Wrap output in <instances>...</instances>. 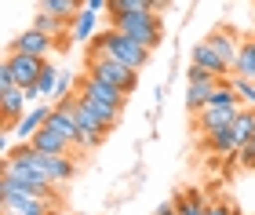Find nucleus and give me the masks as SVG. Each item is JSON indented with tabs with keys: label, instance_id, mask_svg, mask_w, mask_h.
Listing matches in <instances>:
<instances>
[{
	"label": "nucleus",
	"instance_id": "23",
	"mask_svg": "<svg viewBox=\"0 0 255 215\" xmlns=\"http://www.w3.org/2000/svg\"><path fill=\"white\" fill-rule=\"evenodd\" d=\"M175 208L182 212V215H208V201H204V194L201 190H186V194H179L175 197Z\"/></svg>",
	"mask_w": 255,
	"mask_h": 215
},
{
	"label": "nucleus",
	"instance_id": "22",
	"mask_svg": "<svg viewBox=\"0 0 255 215\" xmlns=\"http://www.w3.org/2000/svg\"><path fill=\"white\" fill-rule=\"evenodd\" d=\"M234 73H237V77H248V81H255V37H245V40H241V55H237Z\"/></svg>",
	"mask_w": 255,
	"mask_h": 215
},
{
	"label": "nucleus",
	"instance_id": "29",
	"mask_svg": "<svg viewBox=\"0 0 255 215\" xmlns=\"http://www.w3.org/2000/svg\"><path fill=\"white\" fill-rule=\"evenodd\" d=\"M88 11H95V15H102V11H110V0H84Z\"/></svg>",
	"mask_w": 255,
	"mask_h": 215
},
{
	"label": "nucleus",
	"instance_id": "5",
	"mask_svg": "<svg viewBox=\"0 0 255 215\" xmlns=\"http://www.w3.org/2000/svg\"><path fill=\"white\" fill-rule=\"evenodd\" d=\"M77 92L84 95V99H91V103H106L113 109H124V103H128V92H121L117 84L102 81V77H91V73H84L77 81Z\"/></svg>",
	"mask_w": 255,
	"mask_h": 215
},
{
	"label": "nucleus",
	"instance_id": "24",
	"mask_svg": "<svg viewBox=\"0 0 255 215\" xmlns=\"http://www.w3.org/2000/svg\"><path fill=\"white\" fill-rule=\"evenodd\" d=\"M77 81H80V77H77L73 70H62V73H59V84H55L51 103H62V99H69V95L77 92Z\"/></svg>",
	"mask_w": 255,
	"mask_h": 215
},
{
	"label": "nucleus",
	"instance_id": "7",
	"mask_svg": "<svg viewBox=\"0 0 255 215\" xmlns=\"http://www.w3.org/2000/svg\"><path fill=\"white\" fill-rule=\"evenodd\" d=\"M4 66L11 70L15 84L29 88V84H37V77H40V70H44V59H40V55H26V51H7V55H4Z\"/></svg>",
	"mask_w": 255,
	"mask_h": 215
},
{
	"label": "nucleus",
	"instance_id": "31",
	"mask_svg": "<svg viewBox=\"0 0 255 215\" xmlns=\"http://www.w3.org/2000/svg\"><path fill=\"white\" fill-rule=\"evenodd\" d=\"M234 215H241V212H234Z\"/></svg>",
	"mask_w": 255,
	"mask_h": 215
},
{
	"label": "nucleus",
	"instance_id": "20",
	"mask_svg": "<svg viewBox=\"0 0 255 215\" xmlns=\"http://www.w3.org/2000/svg\"><path fill=\"white\" fill-rule=\"evenodd\" d=\"M37 11H51L55 18L73 22L80 11H84V0H40V7H37Z\"/></svg>",
	"mask_w": 255,
	"mask_h": 215
},
{
	"label": "nucleus",
	"instance_id": "21",
	"mask_svg": "<svg viewBox=\"0 0 255 215\" xmlns=\"http://www.w3.org/2000/svg\"><path fill=\"white\" fill-rule=\"evenodd\" d=\"M33 29H40V33H48V37H66L69 33V22H62V18H55L51 11H37V15H33Z\"/></svg>",
	"mask_w": 255,
	"mask_h": 215
},
{
	"label": "nucleus",
	"instance_id": "28",
	"mask_svg": "<svg viewBox=\"0 0 255 215\" xmlns=\"http://www.w3.org/2000/svg\"><path fill=\"white\" fill-rule=\"evenodd\" d=\"M237 208L234 205H226V201H219V205H208V215H234Z\"/></svg>",
	"mask_w": 255,
	"mask_h": 215
},
{
	"label": "nucleus",
	"instance_id": "26",
	"mask_svg": "<svg viewBox=\"0 0 255 215\" xmlns=\"http://www.w3.org/2000/svg\"><path fill=\"white\" fill-rule=\"evenodd\" d=\"M230 81H234V88H237V95H241V103L245 106H255V81H248V77H230Z\"/></svg>",
	"mask_w": 255,
	"mask_h": 215
},
{
	"label": "nucleus",
	"instance_id": "11",
	"mask_svg": "<svg viewBox=\"0 0 255 215\" xmlns=\"http://www.w3.org/2000/svg\"><path fill=\"white\" fill-rule=\"evenodd\" d=\"M51 106L55 103H48V99H44V103H33L26 113H22V120L15 124V135H18V142H29L33 135H37L44 124H48V117H51Z\"/></svg>",
	"mask_w": 255,
	"mask_h": 215
},
{
	"label": "nucleus",
	"instance_id": "27",
	"mask_svg": "<svg viewBox=\"0 0 255 215\" xmlns=\"http://www.w3.org/2000/svg\"><path fill=\"white\" fill-rule=\"evenodd\" d=\"M237 164H241V168H255V135H252V139H248L245 146H241V153H237Z\"/></svg>",
	"mask_w": 255,
	"mask_h": 215
},
{
	"label": "nucleus",
	"instance_id": "3",
	"mask_svg": "<svg viewBox=\"0 0 255 215\" xmlns=\"http://www.w3.org/2000/svg\"><path fill=\"white\" fill-rule=\"evenodd\" d=\"M88 48H95V51H110L113 59H121V62H128V66H135V70H146L149 66V48H142L138 40H131V37H124L121 29H99L95 33V40L88 44Z\"/></svg>",
	"mask_w": 255,
	"mask_h": 215
},
{
	"label": "nucleus",
	"instance_id": "15",
	"mask_svg": "<svg viewBox=\"0 0 255 215\" xmlns=\"http://www.w3.org/2000/svg\"><path fill=\"white\" fill-rule=\"evenodd\" d=\"M204 146H208L212 153H219V157H237V153H241V142H237V135H234V124L208 131V135H204Z\"/></svg>",
	"mask_w": 255,
	"mask_h": 215
},
{
	"label": "nucleus",
	"instance_id": "18",
	"mask_svg": "<svg viewBox=\"0 0 255 215\" xmlns=\"http://www.w3.org/2000/svg\"><path fill=\"white\" fill-rule=\"evenodd\" d=\"M95 33H99V15L88 11V7L69 22V40H73V44H84V48H88V44L95 40Z\"/></svg>",
	"mask_w": 255,
	"mask_h": 215
},
{
	"label": "nucleus",
	"instance_id": "25",
	"mask_svg": "<svg viewBox=\"0 0 255 215\" xmlns=\"http://www.w3.org/2000/svg\"><path fill=\"white\" fill-rule=\"evenodd\" d=\"M131 11H153L149 0H110L106 15H131Z\"/></svg>",
	"mask_w": 255,
	"mask_h": 215
},
{
	"label": "nucleus",
	"instance_id": "12",
	"mask_svg": "<svg viewBox=\"0 0 255 215\" xmlns=\"http://www.w3.org/2000/svg\"><path fill=\"white\" fill-rule=\"evenodd\" d=\"M204 40L212 44V48L219 51V59H223L230 70H234V66H237V55H241V40H237V33H234V29H226V26H215Z\"/></svg>",
	"mask_w": 255,
	"mask_h": 215
},
{
	"label": "nucleus",
	"instance_id": "9",
	"mask_svg": "<svg viewBox=\"0 0 255 215\" xmlns=\"http://www.w3.org/2000/svg\"><path fill=\"white\" fill-rule=\"evenodd\" d=\"M59 197H4L0 212H15V215H59Z\"/></svg>",
	"mask_w": 255,
	"mask_h": 215
},
{
	"label": "nucleus",
	"instance_id": "1",
	"mask_svg": "<svg viewBox=\"0 0 255 215\" xmlns=\"http://www.w3.org/2000/svg\"><path fill=\"white\" fill-rule=\"evenodd\" d=\"M110 26L121 29L124 37L138 40L142 48H160V40H164V18H160V11H131V15H110Z\"/></svg>",
	"mask_w": 255,
	"mask_h": 215
},
{
	"label": "nucleus",
	"instance_id": "14",
	"mask_svg": "<svg viewBox=\"0 0 255 215\" xmlns=\"http://www.w3.org/2000/svg\"><path fill=\"white\" fill-rule=\"evenodd\" d=\"M190 59L201 66V70H208L212 77H234V70H230V66L219 59V51L212 48V44L208 40H201V44H193V51H190Z\"/></svg>",
	"mask_w": 255,
	"mask_h": 215
},
{
	"label": "nucleus",
	"instance_id": "2",
	"mask_svg": "<svg viewBox=\"0 0 255 215\" xmlns=\"http://www.w3.org/2000/svg\"><path fill=\"white\" fill-rule=\"evenodd\" d=\"M84 73L102 77V81L117 84L121 92L131 95L135 88H138V73H142V70H135V66H128V62H121V59H113L110 51H95V48H88V51H84Z\"/></svg>",
	"mask_w": 255,
	"mask_h": 215
},
{
	"label": "nucleus",
	"instance_id": "10",
	"mask_svg": "<svg viewBox=\"0 0 255 215\" xmlns=\"http://www.w3.org/2000/svg\"><path fill=\"white\" fill-rule=\"evenodd\" d=\"M241 113V103H230V106H204L193 113V124L201 128V135L215 131V128H226V124H234V117Z\"/></svg>",
	"mask_w": 255,
	"mask_h": 215
},
{
	"label": "nucleus",
	"instance_id": "30",
	"mask_svg": "<svg viewBox=\"0 0 255 215\" xmlns=\"http://www.w3.org/2000/svg\"><path fill=\"white\" fill-rule=\"evenodd\" d=\"M0 215H15V212H0Z\"/></svg>",
	"mask_w": 255,
	"mask_h": 215
},
{
	"label": "nucleus",
	"instance_id": "17",
	"mask_svg": "<svg viewBox=\"0 0 255 215\" xmlns=\"http://www.w3.org/2000/svg\"><path fill=\"white\" fill-rule=\"evenodd\" d=\"M44 168H48V175H51L55 186H66L69 179L77 175V161L69 153H44Z\"/></svg>",
	"mask_w": 255,
	"mask_h": 215
},
{
	"label": "nucleus",
	"instance_id": "6",
	"mask_svg": "<svg viewBox=\"0 0 255 215\" xmlns=\"http://www.w3.org/2000/svg\"><path fill=\"white\" fill-rule=\"evenodd\" d=\"M26 106H33V103H29V95H26V88H22V84L0 88V120H4L0 128H4V131H15V124L22 120Z\"/></svg>",
	"mask_w": 255,
	"mask_h": 215
},
{
	"label": "nucleus",
	"instance_id": "13",
	"mask_svg": "<svg viewBox=\"0 0 255 215\" xmlns=\"http://www.w3.org/2000/svg\"><path fill=\"white\" fill-rule=\"evenodd\" d=\"M59 66H55L51 59H44V70H40V77H37V84H29L26 88V95H29V103H44L48 99L51 103V95H55V84H59Z\"/></svg>",
	"mask_w": 255,
	"mask_h": 215
},
{
	"label": "nucleus",
	"instance_id": "4",
	"mask_svg": "<svg viewBox=\"0 0 255 215\" xmlns=\"http://www.w3.org/2000/svg\"><path fill=\"white\" fill-rule=\"evenodd\" d=\"M73 117H77V124H80V131H84V150H99V146L110 139V131L117 128V124H110L106 117H99L84 95L73 99Z\"/></svg>",
	"mask_w": 255,
	"mask_h": 215
},
{
	"label": "nucleus",
	"instance_id": "16",
	"mask_svg": "<svg viewBox=\"0 0 255 215\" xmlns=\"http://www.w3.org/2000/svg\"><path fill=\"white\" fill-rule=\"evenodd\" d=\"M29 142L37 146L40 153H73V142H69V139H66L62 131H55L51 124H44V128H40L37 135H33Z\"/></svg>",
	"mask_w": 255,
	"mask_h": 215
},
{
	"label": "nucleus",
	"instance_id": "19",
	"mask_svg": "<svg viewBox=\"0 0 255 215\" xmlns=\"http://www.w3.org/2000/svg\"><path fill=\"white\" fill-rule=\"evenodd\" d=\"M223 81V77H204V81H190L186 84V109L197 113V109H204L208 106V95L215 92V84Z\"/></svg>",
	"mask_w": 255,
	"mask_h": 215
},
{
	"label": "nucleus",
	"instance_id": "8",
	"mask_svg": "<svg viewBox=\"0 0 255 215\" xmlns=\"http://www.w3.org/2000/svg\"><path fill=\"white\" fill-rule=\"evenodd\" d=\"M7 51H26V55H40V59H51V51H55V37H48V33H40V29H26V33H18V37H11L7 40Z\"/></svg>",
	"mask_w": 255,
	"mask_h": 215
}]
</instances>
